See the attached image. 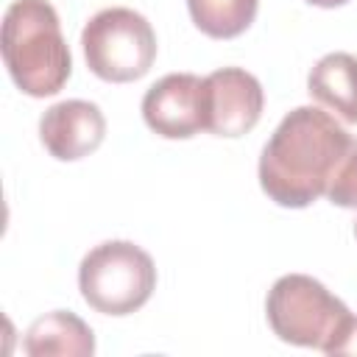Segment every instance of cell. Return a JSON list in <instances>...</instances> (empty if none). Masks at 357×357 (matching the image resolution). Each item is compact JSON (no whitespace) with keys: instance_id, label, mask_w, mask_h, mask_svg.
<instances>
[{"instance_id":"cell-1","label":"cell","mask_w":357,"mask_h":357,"mask_svg":"<svg viewBox=\"0 0 357 357\" xmlns=\"http://www.w3.org/2000/svg\"><path fill=\"white\" fill-rule=\"evenodd\" d=\"M351 134L332 112L296 106L282 117L259 156L262 192L284 206L304 209L326 192V184L346 153Z\"/></svg>"},{"instance_id":"cell-2","label":"cell","mask_w":357,"mask_h":357,"mask_svg":"<svg viewBox=\"0 0 357 357\" xmlns=\"http://www.w3.org/2000/svg\"><path fill=\"white\" fill-rule=\"evenodd\" d=\"M3 61L20 92L50 98L73 73V56L50 0H14L3 14Z\"/></svg>"},{"instance_id":"cell-3","label":"cell","mask_w":357,"mask_h":357,"mask_svg":"<svg viewBox=\"0 0 357 357\" xmlns=\"http://www.w3.org/2000/svg\"><path fill=\"white\" fill-rule=\"evenodd\" d=\"M78 290L95 312L114 318L131 315L153 296L156 265L137 243L106 240L84 254L78 265Z\"/></svg>"},{"instance_id":"cell-4","label":"cell","mask_w":357,"mask_h":357,"mask_svg":"<svg viewBox=\"0 0 357 357\" xmlns=\"http://www.w3.org/2000/svg\"><path fill=\"white\" fill-rule=\"evenodd\" d=\"M81 47L92 75L109 84H128L153 67L156 31L139 11L112 6L86 20Z\"/></svg>"},{"instance_id":"cell-5","label":"cell","mask_w":357,"mask_h":357,"mask_svg":"<svg viewBox=\"0 0 357 357\" xmlns=\"http://www.w3.org/2000/svg\"><path fill=\"white\" fill-rule=\"evenodd\" d=\"M265 315L279 340L324 351L351 312L318 279L307 273H284L268 290Z\"/></svg>"},{"instance_id":"cell-6","label":"cell","mask_w":357,"mask_h":357,"mask_svg":"<svg viewBox=\"0 0 357 357\" xmlns=\"http://www.w3.org/2000/svg\"><path fill=\"white\" fill-rule=\"evenodd\" d=\"M145 126L165 139H190L206 131V86L195 73H170L142 98Z\"/></svg>"},{"instance_id":"cell-7","label":"cell","mask_w":357,"mask_h":357,"mask_svg":"<svg viewBox=\"0 0 357 357\" xmlns=\"http://www.w3.org/2000/svg\"><path fill=\"white\" fill-rule=\"evenodd\" d=\"M206 86V131L215 137L248 134L265 109V92L254 73L243 67H220L204 78Z\"/></svg>"},{"instance_id":"cell-8","label":"cell","mask_w":357,"mask_h":357,"mask_svg":"<svg viewBox=\"0 0 357 357\" xmlns=\"http://www.w3.org/2000/svg\"><path fill=\"white\" fill-rule=\"evenodd\" d=\"M106 137V117L92 100H61L39 117V139L59 162H75L100 148Z\"/></svg>"},{"instance_id":"cell-9","label":"cell","mask_w":357,"mask_h":357,"mask_svg":"<svg viewBox=\"0 0 357 357\" xmlns=\"http://www.w3.org/2000/svg\"><path fill=\"white\" fill-rule=\"evenodd\" d=\"M22 351L28 357H89L95 351V335L75 312L53 310L28 326Z\"/></svg>"},{"instance_id":"cell-10","label":"cell","mask_w":357,"mask_h":357,"mask_svg":"<svg viewBox=\"0 0 357 357\" xmlns=\"http://www.w3.org/2000/svg\"><path fill=\"white\" fill-rule=\"evenodd\" d=\"M307 92L335 117L357 123V56L335 50L318 59L307 75Z\"/></svg>"},{"instance_id":"cell-11","label":"cell","mask_w":357,"mask_h":357,"mask_svg":"<svg viewBox=\"0 0 357 357\" xmlns=\"http://www.w3.org/2000/svg\"><path fill=\"white\" fill-rule=\"evenodd\" d=\"M259 0H187V11L209 39H234L245 33L257 17Z\"/></svg>"},{"instance_id":"cell-12","label":"cell","mask_w":357,"mask_h":357,"mask_svg":"<svg viewBox=\"0 0 357 357\" xmlns=\"http://www.w3.org/2000/svg\"><path fill=\"white\" fill-rule=\"evenodd\" d=\"M335 206H343V209H357V139L351 137L346 153L340 156L329 184H326V192H324Z\"/></svg>"},{"instance_id":"cell-13","label":"cell","mask_w":357,"mask_h":357,"mask_svg":"<svg viewBox=\"0 0 357 357\" xmlns=\"http://www.w3.org/2000/svg\"><path fill=\"white\" fill-rule=\"evenodd\" d=\"M324 354H357V318L354 315H349V321L340 326V332L324 349Z\"/></svg>"},{"instance_id":"cell-14","label":"cell","mask_w":357,"mask_h":357,"mask_svg":"<svg viewBox=\"0 0 357 357\" xmlns=\"http://www.w3.org/2000/svg\"><path fill=\"white\" fill-rule=\"evenodd\" d=\"M310 6H318V8H337V6H346L349 0H307Z\"/></svg>"},{"instance_id":"cell-15","label":"cell","mask_w":357,"mask_h":357,"mask_svg":"<svg viewBox=\"0 0 357 357\" xmlns=\"http://www.w3.org/2000/svg\"><path fill=\"white\" fill-rule=\"evenodd\" d=\"M354 237H357V220H354Z\"/></svg>"}]
</instances>
